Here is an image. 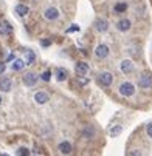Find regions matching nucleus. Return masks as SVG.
<instances>
[{"mask_svg": "<svg viewBox=\"0 0 152 156\" xmlns=\"http://www.w3.org/2000/svg\"><path fill=\"white\" fill-rule=\"evenodd\" d=\"M120 94L121 96H126V98H130L135 94V87L130 83V82H123L120 85Z\"/></svg>", "mask_w": 152, "mask_h": 156, "instance_id": "f257e3e1", "label": "nucleus"}, {"mask_svg": "<svg viewBox=\"0 0 152 156\" xmlns=\"http://www.w3.org/2000/svg\"><path fill=\"white\" fill-rule=\"evenodd\" d=\"M138 85L143 88V90H149L152 88V76L149 73H143L138 79Z\"/></svg>", "mask_w": 152, "mask_h": 156, "instance_id": "f03ea898", "label": "nucleus"}, {"mask_svg": "<svg viewBox=\"0 0 152 156\" xmlns=\"http://www.w3.org/2000/svg\"><path fill=\"white\" fill-rule=\"evenodd\" d=\"M98 80H99L101 85L109 87V85H112V82H113V74L109 73V71H104V73H101V74L98 76Z\"/></svg>", "mask_w": 152, "mask_h": 156, "instance_id": "7ed1b4c3", "label": "nucleus"}, {"mask_svg": "<svg viewBox=\"0 0 152 156\" xmlns=\"http://www.w3.org/2000/svg\"><path fill=\"white\" fill-rule=\"evenodd\" d=\"M82 136L85 139H95L96 138V128L93 125H85L82 128Z\"/></svg>", "mask_w": 152, "mask_h": 156, "instance_id": "20e7f679", "label": "nucleus"}, {"mask_svg": "<svg viewBox=\"0 0 152 156\" xmlns=\"http://www.w3.org/2000/svg\"><path fill=\"white\" fill-rule=\"evenodd\" d=\"M22 80H24V83L27 87H34L37 83V74L36 73H27V74H24Z\"/></svg>", "mask_w": 152, "mask_h": 156, "instance_id": "39448f33", "label": "nucleus"}, {"mask_svg": "<svg viewBox=\"0 0 152 156\" xmlns=\"http://www.w3.org/2000/svg\"><path fill=\"white\" fill-rule=\"evenodd\" d=\"M120 70L124 73V74H129V73H132L134 70H135V66H134V62L132 60H129V59H126V60H123L121 62V65H120Z\"/></svg>", "mask_w": 152, "mask_h": 156, "instance_id": "423d86ee", "label": "nucleus"}, {"mask_svg": "<svg viewBox=\"0 0 152 156\" xmlns=\"http://www.w3.org/2000/svg\"><path fill=\"white\" fill-rule=\"evenodd\" d=\"M48 101H50V94H48L47 91H37V93L34 94V102L39 104V105L47 104Z\"/></svg>", "mask_w": 152, "mask_h": 156, "instance_id": "0eeeda50", "label": "nucleus"}, {"mask_svg": "<svg viewBox=\"0 0 152 156\" xmlns=\"http://www.w3.org/2000/svg\"><path fill=\"white\" fill-rule=\"evenodd\" d=\"M43 17H45L47 20H56L59 17V9L54 8V6H50L45 9V12H43Z\"/></svg>", "mask_w": 152, "mask_h": 156, "instance_id": "6e6552de", "label": "nucleus"}, {"mask_svg": "<svg viewBox=\"0 0 152 156\" xmlns=\"http://www.w3.org/2000/svg\"><path fill=\"white\" fill-rule=\"evenodd\" d=\"M75 71L78 76H85L87 73H89V63L85 62H78L76 66H75Z\"/></svg>", "mask_w": 152, "mask_h": 156, "instance_id": "1a4fd4ad", "label": "nucleus"}, {"mask_svg": "<svg viewBox=\"0 0 152 156\" xmlns=\"http://www.w3.org/2000/svg\"><path fill=\"white\" fill-rule=\"evenodd\" d=\"M0 34L2 36H11L13 34V27L9 22L3 20V22H0Z\"/></svg>", "mask_w": 152, "mask_h": 156, "instance_id": "9d476101", "label": "nucleus"}, {"mask_svg": "<svg viewBox=\"0 0 152 156\" xmlns=\"http://www.w3.org/2000/svg\"><path fill=\"white\" fill-rule=\"evenodd\" d=\"M95 54H96V57H99V59H106V57L109 56V47L104 45V43H101V45L96 47Z\"/></svg>", "mask_w": 152, "mask_h": 156, "instance_id": "9b49d317", "label": "nucleus"}, {"mask_svg": "<svg viewBox=\"0 0 152 156\" xmlns=\"http://www.w3.org/2000/svg\"><path fill=\"white\" fill-rule=\"evenodd\" d=\"M72 150H73V147H72V144H70L69 141H64V142L59 144V151H61L62 154H70Z\"/></svg>", "mask_w": 152, "mask_h": 156, "instance_id": "f8f14e48", "label": "nucleus"}, {"mask_svg": "<svg viewBox=\"0 0 152 156\" xmlns=\"http://www.w3.org/2000/svg\"><path fill=\"white\" fill-rule=\"evenodd\" d=\"M11 87H13V82H11V79H8V77H3L2 80H0V90L2 91H9L11 90Z\"/></svg>", "mask_w": 152, "mask_h": 156, "instance_id": "ddd939ff", "label": "nucleus"}, {"mask_svg": "<svg viewBox=\"0 0 152 156\" xmlns=\"http://www.w3.org/2000/svg\"><path fill=\"white\" fill-rule=\"evenodd\" d=\"M117 28H118L120 31H123V33L129 31V30H130V20H127V19L120 20V22H118V25H117Z\"/></svg>", "mask_w": 152, "mask_h": 156, "instance_id": "4468645a", "label": "nucleus"}, {"mask_svg": "<svg viewBox=\"0 0 152 156\" xmlns=\"http://www.w3.org/2000/svg\"><path fill=\"white\" fill-rule=\"evenodd\" d=\"M96 30L99 31V33H106L107 31V28H109V23L106 20H102V19H99V20H96Z\"/></svg>", "mask_w": 152, "mask_h": 156, "instance_id": "2eb2a0df", "label": "nucleus"}, {"mask_svg": "<svg viewBox=\"0 0 152 156\" xmlns=\"http://www.w3.org/2000/svg\"><path fill=\"white\" fill-rule=\"evenodd\" d=\"M36 60V54L33 50H27V54H25V63L27 65H33Z\"/></svg>", "mask_w": 152, "mask_h": 156, "instance_id": "dca6fc26", "label": "nucleus"}, {"mask_svg": "<svg viewBox=\"0 0 152 156\" xmlns=\"http://www.w3.org/2000/svg\"><path fill=\"white\" fill-rule=\"evenodd\" d=\"M25 66V60H22V59H14L13 62V70L14 71H20L22 68Z\"/></svg>", "mask_w": 152, "mask_h": 156, "instance_id": "f3484780", "label": "nucleus"}, {"mask_svg": "<svg viewBox=\"0 0 152 156\" xmlns=\"http://www.w3.org/2000/svg\"><path fill=\"white\" fill-rule=\"evenodd\" d=\"M16 12H17L20 17H24V16H27V14H28V6L20 3V5H17V6H16Z\"/></svg>", "mask_w": 152, "mask_h": 156, "instance_id": "a211bd4d", "label": "nucleus"}, {"mask_svg": "<svg viewBox=\"0 0 152 156\" xmlns=\"http://www.w3.org/2000/svg\"><path fill=\"white\" fill-rule=\"evenodd\" d=\"M121 131H123V127H121V125H115V127L110 128V136H112V138H117V136L121 135Z\"/></svg>", "mask_w": 152, "mask_h": 156, "instance_id": "6ab92c4d", "label": "nucleus"}, {"mask_svg": "<svg viewBox=\"0 0 152 156\" xmlns=\"http://www.w3.org/2000/svg\"><path fill=\"white\" fill-rule=\"evenodd\" d=\"M113 9H115V12H117V14H121V12H124V11L127 9V5H126V3H123V2H120V3H117V5H115V8H113Z\"/></svg>", "mask_w": 152, "mask_h": 156, "instance_id": "aec40b11", "label": "nucleus"}, {"mask_svg": "<svg viewBox=\"0 0 152 156\" xmlns=\"http://www.w3.org/2000/svg\"><path fill=\"white\" fill-rule=\"evenodd\" d=\"M127 156H144V154H143V151L140 148H130L127 151Z\"/></svg>", "mask_w": 152, "mask_h": 156, "instance_id": "412c9836", "label": "nucleus"}, {"mask_svg": "<svg viewBox=\"0 0 152 156\" xmlns=\"http://www.w3.org/2000/svg\"><path fill=\"white\" fill-rule=\"evenodd\" d=\"M65 77H67V71L62 70V68H59V70H57V76H56V79H57L59 82H62Z\"/></svg>", "mask_w": 152, "mask_h": 156, "instance_id": "4be33fe9", "label": "nucleus"}, {"mask_svg": "<svg viewBox=\"0 0 152 156\" xmlns=\"http://www.w3.org/2000/svg\"><path fill=\"white\" fill-rule=\"evenodd\" d=\"M17 154H19V156H30V150L25 148V147H22V148L17 150Z\"/></svg>", "mask_w": 152, "mask_h": 156, "instance_id": "5701e85b", "label": "nucleus"}, {"mask_svg": "<svg viewBox=\"0 0 152 156\" xmlns=\"http://www.w3.org/2000/svg\"><path fill=\"white\" fill-rule=\"evenodd\" d=\"M146 133H147V136H149V138L152 139V122L146 125Z\"/></svg>", "mask_w": 152, "mask_h": 156, "instance_id": "b1692460", "label": "nucleus"}, {"mask_svg": "<svg viewBox=\"0 0 152 156\" xmlns=\"http://www.w3.org/2000/svg\"><path fill=\"white\" fill-rule=\"evenodd\" d=\"M50 77H51V73H50V71H45V73L42 74V79L45 80V82H48V80H50Z\"/></svg>", "mask_w": 152, "mask_h": 156, "instance_id": "393cba45", "label": "nucleus"}, {"mask_svg": "<svg viewBox=\"0 0 152 156\" xmlns=\"http://www.w3.org/2000/svg\"><path fill=\"white\" fill-rule=\"evenodd\" d=\"M5 70H6L5 62H0V74H3V73H5Z\"/></svg>", "mask_w": 152, "mask_h": 156, "instance_id": "a878e982", "label": "nucleus"}, {"mask_svg": "<svg viewBox=\"0 0 152 156\" xmlns=\"http://www.w3.org/2000/svg\"><path fill=\"white\" fill-rule=\"evenodd\" d=\"M78 30H79V27H78V25H75V27H72V28L69 30V33H72V31H78Z\"/></svg>", "mask_w": 152, "mask_h": 156, "instance_id": "bb28decb", "label": "nucleus"}, {"mask_svg": "<svg viewBox=\"0 0 152 156\" xmlns=\"http://www.w3.org/2000/svg\"><path fill=\"white\" fill-rule=\"evenodd\" d=\"M42 45L43 47H48L50 45V40H42Z\"/></svg>", "mask_w": 152, "mask_h": 156, "instance_id": "cd10ccee", "label": "nucleus"}, {"mask_svg": "<svg viewBox=\"0 0 152 156\" xmlns=\"http://www.w3.org/2000/svg\"><path fill=\"white\" fill-rule=\"evenodd\" d=\"M0 156H9V154H6V153H0Z\"/></svg>", "mask_w": 152, "mask_h": 156, "instance_id": "c85d7f7f", "label": "nucleus"}, {"mask_svg": "<svg viewBox=\"0 0 152 156\" xmlns=\"http://www.w3.org/2000/svg\"><path fill=\"white\" fill-rule=\"evenodd\" d=\"M0 104H2V94H0Z\"/></svg>", "mask_w": 152, "mask_h": 156, "instance_id": "c756f323", "label": "nucleus"}, {"mask_svg": "<svg viewBox=\"0 0 152 156\" xmlns=\"http://www.w3.org/2000/svg\"><path fill=\"white\" fill-rule=\"evenodd\" d=\"M33 2H39V0H33Z\"/></svg>", "mask_w": 152, "mask_h": 156, "instance_id": "7c9ffc66", "label": "nucleus"}]
</instances>
